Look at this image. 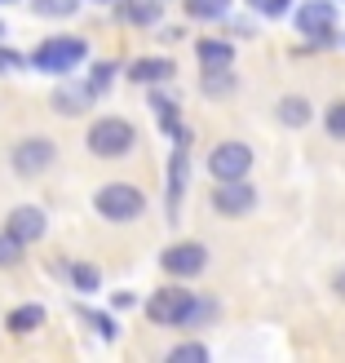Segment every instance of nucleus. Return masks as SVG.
<instances>
[{"mask_svg":"<svg viewBox=\"0 0 345 363\" xmlns=\"http://www.w3.org/2000/svg\"><path fill=\"white\" fill-rule=\"evenodd\" d=\"M191 142H177V151H173V164H169V208H177V199L181 191H186V182H191V155H186Z\"/></svg>","mask_w":345,"mask_h":363,"instance_id":"9b49d317","label":"nucleus"},{"mask_svg":"<svg viewBox=\"0 0 345 363\" xmlns=\"http://www.w3.org/2000/svg\"><path fill=\"white\" fill-rule=\"evenodd\" d=\"M35 9H40V13H53V18H62V13L76 9V0H35Z\"/></svg>","mask_w":345,"mask_h":363,"instance_id":"bb28decb","label":"nucleus"},{"mask_svg":"<svg viewBox=\"0 0 345 363\" xmlns=\"http://www.w3.org/2000/svg\"><path fill=\"white\" fill-rule=\"evenodd\" d=\"M89 98H94V89H80V94H67V89H62V94L53 98V106H58L62 116H76L80 106H89Z\"/></svg>","mask_w":345,"mask_h":363,"instance_id":"4be33fe9","label":"nucleus"},{"mask_svg":"<svg viewBox=\"0 0 345 363\" xmlns=\"http://www.w3.org/2000/svg\"><path fill=\"white\" fill-rule=\"evenodd\" d=\"M173 62L169 58H137L133 67H129V80H137V84H159V80H173Z\"/></svg>","mask_w":345,"mask_h":363,"instance_id":"2eb2a0df","label":"nucleus"},{"mask_svg":"<svg viewBox=\"0 0 345 363\" xmlns=\"http://www.w3.org/2000/svg\"><path fill=\"white\" fill-rule=\"evenodd\" d=\"M151 111L159 116V129L173 133L177 142H191V129H181V120H177V102L164 98V94H151Z\"/></svg>","mask_w":345,"mask_h":363,"instance_id":"4468645a","label":"nucleus"},{"mask_svg":"<svg viewBox=\"0 0 345 363\" xmlns=\"http://www.w3.org/2000/svg\"><path fill=\"white\" fill-rule=\"evenodd\" d=\"M23 240H18V235L13 230H0V266H18V262H23Z\"/></svg>","mask_w":345,"mask_h":363,"instance_id":"aec40b11","label":"nucleus"},{"mask_svg":"<svg viewBox=\"0 0 345 363\" xmlns=\"http://www.w3.org/2000/svg\"><path fill=\"white\" fill-rule=\"evenodd\" d=\"M248 9H257L261 18H283L293 9V0H248Z\"/></svg>","mask_w":345,"mask_h":363,"instance_id":"5701e85b","label":"nucleus"},{"mask_svg":"<svg viewBox=\"0 0 345 363\" xmlns=\"http://www.w3.org/2000/svg\"><path fill=\"white\" fill-rule=\"evenodd\" d=\"M5 230H13L23 244H35L45 235V226H49V217L40 213V208H31V204H18V208H9V217H5Z\"/></svg>","mask_w":345,"mask_h":363,"instance_id":"9d476101","label":"nucleus"},{"mask_svg":"<svg viewBox=\"0 0 345 363\" xmlns=\"http://www.w3.org/2000/svg\"><path fill=\"white\" fill-rule=\"evenodd\" d=\"M111 76H115V62H98V67H94V80H89V89H94V94H102V89L111 84Z\"/></svg>","mask_w":345,"mask_h":363,"instance_id":"a878e982","label":"nucleus"},{"mask_svg":"<svg viewBox=\"0 0 345 363\" xmlns=\"http://www.w3.org/2000/svg\"><path fill=\"white\" fill-rule=\"evenodd\" d=\"M213 311H217L213 301H199L195 293H186V288H159V293H151V301H147L151 323H164V328H191V323L208 319Z\"/></svg>","mask_w":345,"mask_h":363,"instance_id":"f257e3e1","label":"nucleus"},{"mask_svg":"<svg viewBox=\"0 0 345 363\" xmlns=\"http://www.w3.org/2000/svg\"><path fill=\"white\" fill-rule=\"evenodd\" d=\"M53 160H58V147L49 138H27L9 151V164L18 177H40L45 169H53Z\"/></svg>","mask_w":345,"mask_h":363,"instance_id":"423d86ee","label":"nucleus"},{"mask_svg":"<svg viewBox=\"0 0 345 363\" xmlns=\"http://www.w3.org/2000/svg\"><path fill=\"white\" fill-rule=\"evenodd\" d=\"M89 151H94L98 160H115V155H129L133 142H137V129L124 116H102L89 124Z\"/></svg>","mask_w":345,"mask_h":363,"instance_id":"f03ea898","label":"nucleus"},{"mask_svg":"<svg viewBox=\"0 0 345 363\" xmlns=\"http://www.w3.org/2000/svg\"><path fill=\"white\" fill-rule=\"evenodd\" d=\"M195 58H199V67L204 71H217V67H230L234 62V45H226V40H199L195 45Z\"/></svg>","mask_w":345,"mask_h":363,"instance_id":"ddd939ff","label":"nucleus"},{"mask_svg":"<svg viewBox=\"0 0 345 363\" xmlns=\"http://www.w3.org/2000/svg\"><path fill=\"white\" fill-rule=\"evenodd\" d=\"M71 279H76L80 293H94V288H98V270L94 266H76V270H71Z\"/></svg>","mask_w":345,"mask_h":363,"instance_id":"393cba45","label":"nucleus"},{"mask_svg":"<svg viewBox=\"0 0 345 363\" xmlns=\"http://www.w3.org/2000/svg\"><path fill=\"white\" fill-rule=\"evenodd\" d=\"M84 58H89V40H80V35H53V40H45L31 53V62L49 71V76H62V71L80 67Z\"/></svg>","mask_w":345,"mask_h":363,"instance_id":"20e7f679","label":"nucleus"},{"mask_svg":"<svg viewBox=\"0 0 345 363\" xmlns=\"http://www.w3.org/2000/svg\"><path fill=\"white\" fill-rule=\"evenodd\" d=\"M275 116L288 124V129H305V124L315 120V106H310V98H301V94H288V98H279Z\"/></svg>","mask_w":345,"mask_h":363,"instance_id":"f8f14e48","label":"nucleus"},{"mask_svg":"<svg viewBox=\"0 0 345 363\" xmlns=\"http://www.w3.org/2000/svg\"><path fill=\"white\" fill-rule=\"evenodd\" d=\"M80 315H84L89 323H94V328H98L102 337H115V323H111V319H106V315H94V311H80Z\"/></svg>","mask_w":345,"mask_h":363,"instance_id":"cd10ccee","label":"nucleus"},{"mask_svg":"<svg viewBox=\"0 0 345 363\" xmlns=\"http://www.w3.org/2000/svg\"><path fill=\"white\" fill-rule=\"evenodd\" d=\"M248 169H252V147H248V142H217L213 155H208V173L217 182L248 177Z\"/></svg>","mask_w":345,"mask_h":363,"instance_id":"0eeeda50","label":"nucleus"},{"mask_svg":"<svg viewBox=\"0 0 345 363\" xmlns=\"http://www.w3.org/2000/svg\"><path fill=\"white\" fill-rule=\"evenodd\" d=\"M0 5H13V0H0Z\"/></svg>","mask_w":345,"mask_h":363,"instance_id":"7c9ffc66","label":"nucleus"},{"mask_svg":"<svg viewBox=\"0 0 345 363\" xmlns=\"http://www.w3.org/2000/svg\"><path fill=\"white\" fill-rule=\"evenodd\" d=\"M323 129H328L336 142H345V98H341V102H332L328 111H323Z\"/></svg>","mask_w":345,"mask_h":363,"instance_id":"412c9836","label":"nucleus"},{"mask_svg":"<svg viewBox=\"0 0 345 363\" xmlns=\"http://www.w3.org/2000/svg\"><path fill=\"white\" fill-rule=\"evenodd\" d=\"M230 0H186V18L195 23H217V18H226Z\"/></svg>","mask_w":345,"mask_h":363,"instance_id":"6ab92c4d","label":"nucleus"},{"mask_svg":"<svg viewBox=\"0 0 345 363\" xmlns=\"http://www.w3.org/2000/svg\"><path fill=\"white\" fill-rule=\"evenodd\" d=\"M169 359H173V363H186V359L204 363V359H208V350H204V346H195V341H191V346H173V350H169Z\"/></svg>","mask_w":345,"mask_h":363,"instance_id":"b1692460","label":"nucleus"},{"mask_svg":"<svg viewBox=\"0 0 345 363\" xmlns=\"http://www.w3.org/2000/svg\"><path fill=\"white\" fill-rule=\"evenodd\" d=\"M18 67H23V58L13 49H0V71H18Z\"/></svg>","mask_w":345,"mask_h":363,"instance_id":"c85d7f7f","label":"nucleus"},{"mask_svg":"<svg viewBox=\"0 0 345 363\" xmlns=\"http://www.w3.org/2000/svg\"><path fill=\"white\" fill-rule=\"evenodd\" d=\"M332 288H336V293L345 297V270H336V275H332Z\"/></svg>","mask_w":345,"mask_h":363,"instance_id":"c756f323","label":"nucleus"},{"mask_svg":"<svg viewBox=\"0 0 345 363\" xmlns=\"http://www.w3.org/2000/svg\"><path fill=\"white\" fill-rule=\"evenodd\" d=\"M94 208L106 222H133V217H142V208H147V195H142L133 182H106L94 195Z\"/></svg>","mask_w":345,"mask_h":363,"instance_id":"7ed1b4c3","label":"nucleus"},{"mask_svg":"<svg viewBox=\"0 0 345 363\" xmlns=\"http://www.w3.org/2000/svg\"><path fill=\"white\" fill-rule=\"evenodd\" d=\"M234 89H239V80H234V71H230V67L204 71V94H208V98H230Z\"/></svg>","mask_w":345,"mask_h":363,"instance_id":"a211bd4d","label":"nucleus"},{"mask_svg":"<svg viewBox=\"0 0 345 363\" xmlns=\"http://www.w3.org/2000/svg\"><path fill=\"white\" fill-rule=\"evenodd\" d=\"M213 208L222 217H244V213L257 208V186H248V177L217 182V186H213Z\"/></svg>","mask_w":345,"mask_h":363,"instance_id":"6e6552de","label":"nucleus"},{"mask_svg":"<svg viewBox=\"0 0 345 363\" xmlns=\"http://www.w3.org/2000/svg\"><path fill=\"white\" fill-rule=\"evenodd\" d=\"M159 266H164L169 275H177V279H195L199 270L208 266V248L195 244V240H186V244H169L164 252H159Z\"/></svg>","mask_w":345,"mask_h":363,"instance_id":"1a4fd4ad","label":"nucleus"},{"mask_svg":"<svg viewBox=\"0 0 345 363\" xmlns=\"http://www.w3.org/2000/svg\"><path fill=\"white\" fill-rule=\"evenodd\" d=\"M115 18H124V23H137V27H151L155 18H159V9L151 5V0H120Z\"/></svg>","mask_w":345,"mask_h":363,"instance_id":"f3484780","label":"nucleus"},{"mask_svg":"<svg viewBox=\"0 0 345 363\" xmlns=\"http://www.w3.org/2000/svg\"><path fill=\"white\" fill-rule=\"evenodd\" d=\"M0 35H5V27H0Z\"/></svg>","mask_w":345,"mask_h":363,"instance_id":"2f4dec72","label":"nucleus"},{"mask_svg":"<svg viewBox=\"0 0 345 363\" xmlns=\"http://www.w3.org/2000/svg\"><path fill=\"white\" fill-rule=\"evenodd\" d=\"M35 328H45V306H18V311L9 315V333L18 337H27Z\"/></svg>","mask_w":345,"mask_h":363,"instance_id":"dca6fc26","label":"nucleus"},{"mask_svg":"<svg viewBox=\"0 0 345 363\" xmlns=\"http://www.w3.org/2000/svg\"><path fill=\"white\" fill-rule=\"evenodd\" d=\"M297 31L310 40V49H332L336 45V5L332 0H310L297 9Z\"/></svg>","mask_w":345,"mask_h":363,"instance_id":"39448f33","label":"nucleus"}]
</instances>
